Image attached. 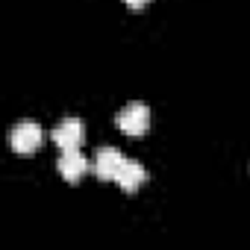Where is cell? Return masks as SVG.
<instances>
[{
	"label": "cell",
	"instance_id": "cell-1",
	"mask_svg": "<svg viewBox=\"0 0 250 250\" xmlns=\"http://www.w3.org/2000/svg\"><path fill=\"white\" fill-rule=\"evenodd\" d=\"M118 127L127 136H145L150 127V109L145 103H127L118 112Z\"/></svg>",
	"mask_w": 250,
	"mask_h": 250
},
{
	"label": "cell",
	"instance_id": "cell-6",
	"mask_svg": "<svg viewBox=\"0 0 250 250\" xmlns=\"http://www.w3.org/2000/svg\"><path fill=\"white\" fill-rule=\"evenodd\" d=\"M56 171L62 174V180L80 183V177L88 171V159H85L80 150H62V156H59V162H56Z\"/></svg>",
	"mask_w": 250,
	"mask_h": 250
},
{
	"label": "cell",
	"instance_id": "cell-2",
	"mask_svg": "<svg viewBox=\"0 0 250 250\" xmlns=\"http://www.w3.org/2000/svg\"><path fill=\"white\" fill-rule=\"evenodd\" d=\"M42 127L36 121H21V124H15L12 127V133H9V145H12V150L15 153H33V150H39L42 147Z\"/></svg>",
	"mask_w": 250,
	"mask_h": 250
},
{
	"label": "cell",
	"instance_id": "cell-4",
	"mask_svg": "<svg viewBox=\"0 0 250 250\" xmlns=\"http://www.w3.org/2000/svg\"><path fill=\"white\" fill-rule=\"evenodd\" d=\"M121 162H124V153H121L118 147H100V150L94 153V165H91V171H94L97 180L115 183V174H118Z\"/></svg>",
	"mask_w": 250,
	"mask_h": 250
},
{
	"label": "cell",
	"instance_id": "cell-7",
	"mask_svg": "<svg viewBox=\"0 0 250 250\" xmlns=\"http://www.w3.org/2000/svg\"><path fill=\"white\" fill-rule=\"evenodd\" d=\"M124 3H127V6H133V9H142L145 3H150V0H124Z\"/></svg>",
	"mask_w": 250,
	"mask_h": 250
},
{
	"label": "cell",
	"instance_id": "cell-3",
	"mask_svg": "<svg viewBox=\"0 0 250 250\" xmlns=\"http://www.w3.org/2000/svg\"><path fill=\"white\" fill-rule=\"evenodd\" d=\"M53 145L62 147V150H80L83 139H85V127H83V121L80 118H65L62 124H56L53 133H50Z\"/></svg>",
	"mask_w": 250,
	"mask_h": 250
},
{
	"label": "cell",
	"instance_id": "cell-5",
	"mask_svg": "<svg viewBox=\"0 0 250 250\" xmlns=\"http://www.w3.org/2000/svg\"><path fill=\"white\" fill-rule=\"evenodd\" d=\"M145 180H147V171H145L142 162H136V159H124L121 168H118V174H115V183H118V188H124V191L142 188Z\"/></svg>",
	"mask_w": 250,
	"mask_h": 250
}]
</instances>
